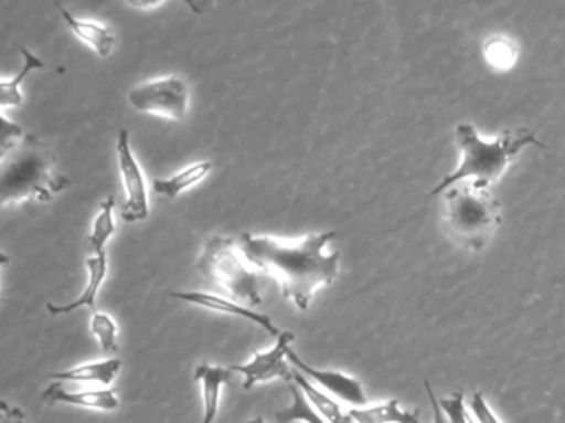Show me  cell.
I'll return each instance as SVG.
<instances>
[{"mask_svg":"<svg viewBox=\"0 0 565 423\" xmlns=\"http://www.w3.org/2000/svg\"><path fill=\"white\" fill-rule=\"evenodd\" d=\"M338 232L311 233L296 245H286L274 236L242 233L238 246L252 265L274 276L281 286L282 296L296 308L306 311L316 292L331 286L338 278L339 252L326 255L324 248Z\"/></svg>","mask_w":565,"mask_h":423,"instance_id":"6da1fadb","label":"cell"},{"mask_svg":"<svg viewBox=\"0 0 565 423\" xmlns=\"http://www.w3.org/2000/svg\"><path fill=\"white\" fill-rule=\"evenodd\" d=\"M457 142L461 151L460 166L428 194V199L463 181H473L484 188H491L503 178L511 162L524 148H546L544 142L536 138V133L527 128L507 129L497 139L487 141L481 138L477 128L468 123L458 125Z\"/></svg>","mask_w":565,"mask_h":423,"instance_id":"7a4b0ae2","label":"cell"},{"mask_svg":"<svg viewBox=\"0 0 565 423\" xmlns=\"http://www.w3.org/2000/svg\"><path fill=\"white\" fill-rule=\"evenodd\" d=\"M56 171V156L42 139L25 135L0 161V209L22 202L46 204L68 188Z\"/></svg>","mask_w":565,"mask_h":423,"instance_id":"3957f363","label":"cell"},{"mask_svg":"<svg viewBox=\"0 0 565 423\" xmlns=\"http://www.w3.org/2000/svg\"><path fill=\"white\" fill-rule=\"evenodd\" d=\"M445 223L458 245L478 252L500 226V201L490 188L473 181L458 182L445 191Z\"/></svg>","mask_w":565,"mask_h":423,"instance_id":"277c9868","label":"cell"},{"mask_svg":"<svg viewBox=\"0 0 565 423\" xmlns=\"http://www.w3.org/2000/svg\"><path fill=\"white\" fill-rule=\"evenodd\" d=\"M195 268L225 289L234 302L244 306L262 305L258 275L242 262L237 240L214 235L205 240Z\"/></svg>","mask_w":565,"mask_h":423,"instance_id":"5b68a950","label":"cell"},{"mask_svg":"<svg viewBox=\"0 0 565 423\" xmlns=\"http://www.w3.org/2000/svg\"><path fill=\"white\" fill-rule=\"evenodd\" d=\"M189 96L188 83L181 76L171 75L135 86L128 99L136 112L181 121L188 116Z\"/></svg>","mask_w":565,"mask_h":423,"instance_id":"8992f818","label":"cell"},{"mask_svg":"<svg viewBox=\"0 0 565 423\" xmlns=\"http://www.w3.org/2000/svg\"><path fill=\"white\" fill-rule=\"evenodd\" d=\"M116 152L126 192V201L121 208L122 220L128 223L142 222L149 216L148 184L138 159L132 155L128 129L118 133Z\"/></svg>","mask_w":565,"mask_h":423,"instance_id":"52a82bcc","label":"cell"},{"mask_svg":"<svg viewBox=\"0 0 565 423\" xmlns=\"http://www.w3.org/2000/svg\"><path fill=\"white\" fill-rule=\"evenodd\" d=\"M295 341V332L281 331L274 348L255 352L254 358L247 364L228 366V368L231 371L244 376L245 391H250L255 385L267 384L275 379L291 382L295 369L291 368L286 356Z\"/></svg>","mask_w":565,"mask_h":423,"instance_id":"ba28073f","label":"cell"},{"mask_svg":"<svg viewBox=\"0 0 565 423\" xmlns=\"http://www.w3.org/2000/svg\"><path fill=\"white\" fill-rule=\"evenodd\" d=\"M286 358H288L289 364H291L296 371L301 372L302 376L315 381L319 389H324L326 392L334 395V398H338L339 401L344 402V404L351 405L352 409L367 405V395H365L364 388H362L361 382L352 378V376L344 374V372L331 371V369L311 368L308 362L302 361V359L296 355L292 348L289 349Z\"/></svg>","mask_w":565,"mask_h":423,"instance_id":"9c48e42d","label":"cell"},{"mask_svg":"<svg viewBox=\"0 0 565 423\" xmlns=\"http://www.w3.org/2000/svg\"><path fill=\"white\" fill-rule=\"evenodd\" d=\"M42 401L50 405H73V408L89 409V411L115 412L119 409L118 391L108 389H83L72 391L63 382L53 381L42 392Z\"/></svg>","mask_w":565,"mask_h":423,"instance_id":"30bf717a","label":"cell"},{"mask_svg":"<svg viewBox=\"0 0 565 423\" xmlns=\"http://www.w3.org/2000/svg\"><path fill=\"white\" fill-rule=\"evenodd\" d=\"M172 298L181 302L191 303V305L201 306V308L211 309V311L224 313V315L237 316V318L247 319L254 325L260 326L265 331L270 332L274 338L281 335L274 319L268 315L254 311L234 299L224 298V296L212 295L204 292H171Z\"/></svg>","mask_w":565,"mask_h":423,"instance_id":"8fae6325","label":"cell"},{"mask_svg":"<svg viewBox=\"0 0 565 423\" xmlns=\"http://www.w3.org/2000/svg\"><path fill=\"white\" fill-rule=\"evenodd\" d=\"M234 371L224 366H212L209 362L199 364L194 369V381L201 385L202 405H204V414H202L201 423H214L217 419L218 408H221L222 391L225 385L234 379Z\"/></svg>","mask_w":565,"mask_h":423,"instance_id":"7c38bea8","label":"cell"},{"mask_svg":"<svg viewBox=\"0 0 565 423\" xmlns=\"http://www.w3.org/2000/svg\"><path fill=\"white\" fill-rule=\"evenodd\" d=\"M122 369L119 358L103 359V361L85 362L66 371L53 372L52 381L63 384H89L99 385L102 389L111 388Z\"/></svg>","mask_w":565,"mask_h":423,"instance_id":"4fadbf2b","label":"cell"},{"mask_svg":"<svg viewBox=\"0 0 565 423\" xmlns=\"http://www.w3.org/2000/svg\"><path fill=\"white\" fill-rule=\"evenodd\" d=\"M58 9L60 15L65 20L66 27L70 32L79 40V42L88 45L89 49L95 50L102 59H108L115 50L116 36L113 30L105 23L93 22V20H83L73 15L68 9L62 3H55Z\"/></svg>","mask_w":565,"mask_h":423,"instance_id":"5bb4252c","label":"cell"},{"mask_svg":"<svg viewBox=\"0 0 565 423\" xmlns=\"http://www.w3.org/2000/svg\"><path fill=\"white\" fill-rule=\"evenodd\" d=\"M86 269H88V279H86L85 288H83L82 295L75 302L68 303V305H53V303H46V311L52 316L70 315V313L76 311V309L96 308V298H98L99 288L105 283L106 275H108V256H89L86 258Z\"/></svg>","mask_w":565,"mask_h":423,"instance_id":"9a60e30c","label":"cell"},{"mask_svg":"<svg viewBox=\"0 0 565 423\" xmlns=\"http://www.w3.org/2000/svg\"><path fill=\"white\" fill-rule=\"evenodd\" d=\"M352 423H420V411H407L398 399H388L379 404L354 408L348 412Z\"/></svg>","mask_w":565,"mask_h":423,"instance_id":"2e32d148","label":"cell"},{"mask_svg":"<svg viewBox=\"0 0 565 423\" xmlns=\"http://www.w3.org/2000/svg\"><path fill=\"white\" fill-rule=\"evenodd\" d=\"M302 394H305L306 401L311 404V408L321 415L328 423H352V419L349 417L348 412L335 402L334 399L329 398L322 389L318 385L311 384L306 376H302L299 371H292V381Z\"/></svg>","mask_w":565,"mask_h":423,"instance_id":"e0dca14e","label":"cell"},{"mask_svg":"<svg viewBox=\"0 0 565 423\" xmlns=\"http://www.w3.org/2000/svg\"><path fill=\"white\" fill-rule=\"evenodd\" d=\"M211 171V161L195 162V165L182 169V171H179L178 175L172 176V178L154 179V181H152V189H154L156 194L164 195V198L168 199H175L178 195H181L182 192L189 191V189L198 186L199 182L204 181Z\"/></svg>","mask_w":565,"mask_h":423,"instance_id":"ac0fdd59","label":"cell"},{"mask_svg":"<svg viewBox=\"0 0 565 423\" xmlns=\"http://www.w3.org/2000/svg\"><path fill=\"white\" fill-rule=\"evenodd\" d=\"M20 53L23 56V65L20 72L12 80L0 82V108H19V106H22L23 95L20 92V85H22L23 80L30 73L35 72V70H42L45 66V63L39 56L33 55L25 46H20Z\"/></svg>","mask_w":565,"mask_h":423,"instance_id":"d6986e66","label":"cell"},{"mask_svg":"<svg viewBox=\"0 0 565 423\" xmlns=\"http://www.w3.org/2000/svg\"><path fill=\"white\" fill-rule=\"evenodd\" d=\"M115 205L116 201L113 195L106 198L99 205L98 215L95 216L92 232L88 235V248L89 252H93V256L106 255V243L115 235Z\"/></svg>","mask_w":565,"mask_h":423,"instance_id":"ffe728a7","label":"cell"},{"mask_svg":"<svg viewBox=\"0 0 565 423\" xmlns=\"http://www.w3.org/2000/svg\"><path fill=\"white\" fill-rule=\"evenodd\" d=\"M484 60L491 68L507 72L513 68L518 62V46L508 36H491L484 42Z\"/></svg>","mask_w":565,"mask_h":423,"instance_id":"44dd1931","label":"cell"},{"mask_svg":"<svg viewBox=\"0 0 565 423\" xmlns=\"http://www.w3.org/2000/svg\"><path fill=\"white\" fill-rule=\"evenodd\" d=\"M289 392H291V404L277 412L278 423H328L306 401L305 394L295 382L289 384Z\"/></svg>","mask_w":565,"mask_h":423,"instance_id":"7402d4cb","label":"cell"},{"mask_svg":"<svg viewBox=\"0 0 565 423\" xmlns=\"http://www.w3.org/2000/svg\"><path fill=\"white\" fill-rule=\"evenodd\" d=\"M89 329H92V335L95 336L103 352L113 355V352L119 351L118 326H116L111 316L106 315V313H93Z\"/></svg>","mask_w":565,"mask_h":423,"instance_id":"603a6c76","label":"cell"},{"mask_svg":"<svg viewBox=\"0 0 565 423\" xmlns=\"http://www.w3.org/2000/svg\"><path fill=\"white\" fill-rule=\"evenodd\" d=\"M441 411L448 423H471L467 405H465L463 392H455L450 398L438 399Z\"/></svg>","mask_w":565,"mask_h":423,"instance_id":"cb8c5ba5","label":"cell"},{"mask_svg":"<svg viewBox=\"0 0 565 423\" xmlns=\"http://www.w3.org/2000/svg\"><path fill=\"white\" fill-rule=\"evenodd\" d=\"M25 136L22 126L9 121L0 115V161L19 145L20 139Z\"/></svg>","mask_w":565,"mask_h":423,"instance_id":"d4e9b609","label":"cell"},{"mask_svg":"<svg viewBox=\"0 0 565 423\" xmlns=\"http://www.w3.org/2000/svg\"><path fill=\"white\" fill-rule=\"evenodd\" d=\"M468 408H470L471 415L477 419L478 423H501L500 419L494 414L493 409L488 404L487 399H484L483 392H475V394L471 395Z\"/></svg>","mask_w":565,"mask_h":423,"instance_id":"484cf974","label":"cell"},{"mask_svg":"<svg viewBox=\"0 0 565 423\" xmlns=\"http://www.w3.org/2000/svg\"><path fill=\"white\" fill-rule=\"evenodd\" d=\"M0 423H26L25 412L7 401H0Z\"/></svg>","mask_w":565,"mask_h":423,"instance_id":"4316f807","label":"cell"},{"mask_svg":"<svg viewBox=\"0 0 565 423\" xmlns=\"http://www.w3.org/2000/svg\"><path fill=\"white\" fill-rule=\"evenodd\" d=\"M425 392H427L428 401H430L431 412H434V422L431 423H448L445 417L444 411H441L440 404H438V398L435 395L434 389H431L430 382L424 381Z\"/></svg>","mask_w":565,"mask_h":423,"instance_id":"83f0119b","label":"cell"},{"mask_svg":"<svg viewBox=\"0 0 565 423\" xmlns=\"http://www.w3.org/2000/svg\"><path fill=\"white\" fill-rule=\"evenodd\" d=\"M10 262V256L6 253L0 252V266L7 265ZM0 302H3L2 295H0Z\"/></svg>","mask_w":565,"mask_h":423,"instance_id":"f1b7e54d","label":"cell"},{"mask_svg":"<svg viewBox=\"0 0 565 423\" xmlns=\"http://www.w3.org/2000/svg\"><path fill=\"white\" fill-rule=\"evenodd\" d=\"M247 423H267V422H265L264 417H255V419H252V421H248Z\"/></svg>","mask_w":565,"mask_h":423,"instance_id":"f546056e","label":"cell"}]
</instances>
